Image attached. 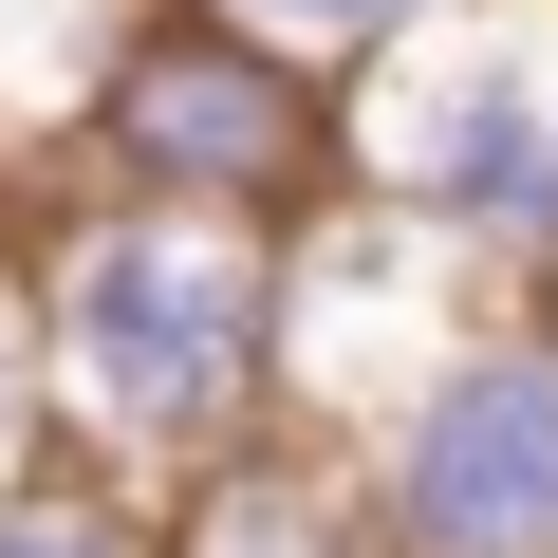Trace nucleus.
<instances>
[{
	"label": "nucleus",
	"mask_w": 558,
	"mask_h": 558,
	"mask_svg": "<svg viewBox=\"0 0 558 558\" xmlns=\"http://www.w3.org/2000/svg\"><path fill=\"white\" fill-rule=\"evenodd\" d=\"M20 336H38V447L149 502L242 428H279V242L75 186L20 223Z\"/></svg>",
	"instance_id": "1"
},
{
	"label": "nucleus",
	"mask_w": 558,
	"mask_h": 558,
	"mask_svg": "<svg viewBox=\"0 0 558 558\" xmlns=\"http://www.w3.org/2000/svg\"><path fill=\"white\" fill-rule=\"evenodd\" d=\"M75 186L299 242L317 205H354L336 75L279 57V38H242V20H205V0H131V20L94 38V75H75Z\"/></svg>",
	"instance_id": "2"
},
{
	"label": "nucleus",
	"mask_w": 558,
	"mask_h": 558,
	"mask_svg": "<svg viewBox=\"0 0 558 558\" xmlns=\"http://www.w3.org/2000/svg\"><path fill=\"white\" fill-rule=\"evenodd\" d=\"M336 168L447 260H558V0H447L336 75Z\"/></svg>",
	"instance_id": "3"
},
{
	"label": "nucleus",
	"mask_w": 558,
	"mask_h": 558,
	"mask_svg": "<svg viewBox=\"0 0 558 558\" xmlns=\"http://www.w3.org/2000/svg\"><path fill=\"white\" fill-rule=\"evenodd\" d=\"M354 539L373 558H558V354L465 336L354 428Z\"/></svg>",
	"instance_id": "4"
},
{
	"label": "nucleus",
	"mask_w": 558,
	"mask_h": 558,
	"mask_svg": "<svg viewBox=\"0 0 558 558\" xmlns=\"http://www.w3.org/2000/svg\"><path fill=\"white\" fill-rule=\"evenodd\" d=\"M149 558H373L354 539V447L336 428H242L223 465L149 484Z\"/></svg>",
	"instance_id": "5"
},
{
	"label": "nucleus",
	"mask_w": 558,
	"mask_h": 558,
	"mask_svg": "<svg viewBox=\"0 0 558 558\" xmlns=\"http://www.w3.org/2000/svg\"><path fill=\"white\" fill-rule=\"evenodd\" d=\"M0 558H149V502L131 484H94V465H20V484H0Z\"/></svg>",
	"instance_id": "6"
},
{
	"label": "nucleus",
	"mask_w": 558,
	"mask_h": 558,
	"mask_svg": "<svg viewBox=\"0 0 558 558\" xmlns=\"http://www.w3.org/2000/svg\"><path fill=\"white\" fill-rule=\"evenodd\" d=\"M205 20H242V38H279V57H317V75H354V57H391L410 20H447V0H205Z\"/></svg>",
	"instance_id": "7"
},
{
	"label": "nucleus",
	"mask_w": 558,
	"mask_h": 558,
	"mask_svg": "<svg viewBox=\"0 0 558 558\" xmlns=\"http://www.w3.org/2000/svg\"><path fill=\"white\" fill-rule=\"evenodd\" d=\"M38 465V336H20V223H0V484Z\"/></svg>",
	"instance_id": "8"
},
{
	"label": "nucleus",
	"mask_w": 558,
	"mask_h": 558,
	"mask_svg": "<svg viewBox=\"0 0 558 558\" xmlns=\"http://www.w3.org/2000/svg\"><path fill=\"white\" fill-rule=\"evenodd\" d=\"M521 336H539V354H558V260H539V279H521Z\"/></svg>",
	"instance_id": "9"
}]
</instances>
